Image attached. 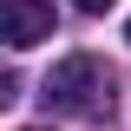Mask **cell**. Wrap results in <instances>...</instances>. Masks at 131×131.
<instances>
[{
	"mask_svg": "<svg viewBox=\"0 0 131 131\" xmlns=\"http://www.w3.org/2000/svg\"><path fill=\"white\" fill-rule=\"evenodd\" d=\"M39 105L46 112H72V118H92L112 105V72L92 59V52H72V59H59L46 72V85H39Z\"/></svg>",
	"mask_w": 131,
	"mask_h": 131,
	"instance_id": "obj_1",
	"label": "cell"
},
{
	"mask_svg": "<svg viewBox=\"0 0 131 131\" xmlns=\"http://www.w3.org/2000/svg\"><path fill=\"white\" fill-rule=\"evenodd\" d=\"M0 39H7L13 52L52 39V7L46 0H7V7H0Z\"/></svg>",
	"mask_w": 131,
	"mask_h": 131,
	"instance_id": "obj_2",
	"label": "cell"
},
{
	"mask_svg": "<svg viewBox=\"0 0 131 131\" xmlns=\"http://www.w3.org/2000/svg\"><path fill=\"white\" fill-rule=\"evenodd\" d=\"M79 13H105V7H118V0H72Z\"/></svg>",
	"mask_w": 131,
	"mask_h": 131,
	"instance_id": "obj_3",
	"label": "cell"
},
{
	"mask_svg": "<svg viewBox=\"0 0 131 131\" xmlns=\"http://www.w3.org/2000/svg\"><path fill=\"white\" fill-rule=\"evenodd\" d=\"M125 39H131V20H125Z\"/></svg>",
	"mask_w": 131,
	"mask_h": 131,
	"instance_id": "obj_4",
	"label": "cell"
}]
</instances>
